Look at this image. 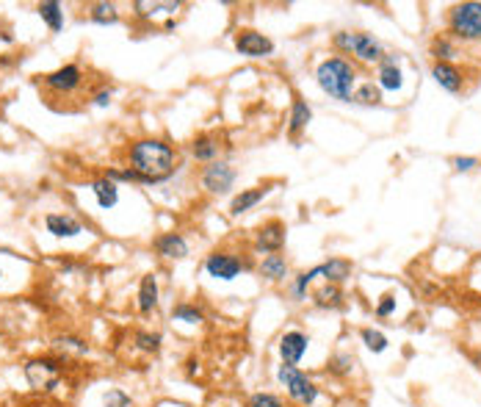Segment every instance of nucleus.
<instances>
[{"label":"nucleus","instance_id":"1","mask_svg":"<svg viewBox=\"0 0 481 407\" xmlns=\"http://www.w3.org/2000/svg\"><path fill=\"white\" fill-rule=\"evenodd\" d=\"M131 169L144 183H164L177 169V153L161 138H138L128 150Z\"/></svg>","mask_w":481,"mask_h":407},{"label":"nucleus","instance_id":"2","mask_svg":"<svg viewBox=\"0 0 481 407\" xmlns=\"http://www.w3.org/2000/svg\"><path fill=\"white\" fill-rule=\"evenodd\" d=\"M315 81L332 100L351 103V94L357 89V67L343 56H329L315 67Z\"/></svg>","mask_w":481,"mask_h":407},{"label":"nucleus","instance_id":"3","mask_svg":"<svg viewBox=\"0 0 481 407\" xmlns=\"http://www.w3.org/2000/svg\"><path fill=\"white\" fill-rule=\"evenodd\" d=\"M448 37L456 42L479 45L481 42V3L479 0H465L451 6L448 11Z\"/></svg>","mask_w":481,"mask_h":407},{"label":"nucleus","instance_id":"4","mask_svg":"<svg viewBox=\"0 0 481 407\" xmlns=\"http://www.w3.org/2000/svg\"><path fill=\"white\" fill-rule=\"evenodd\" d=\"M277 382L285 388L288 402L296 407H312L318 402V396H321L318 385L307 377L299 366H282L279 363L277 366Z\"/></svg>","mask_w":481,"mask_h":407},{"label":"nucleus","instance_id":"5","mask_svg":"<svg viewBox=\"0 0 481 407\" xmlns=\"http://www.w3.org/2000/svg\"><path fill=\"white\" fill-rule=\"evenodd\" d=\"M22 371H25V380L34 391H53L61 382L64 366L58 358H34V361L25 363Z\"/></svg>","mask_w":481,"mask_h":407},{"label":"nucleus","instance_id":"6","mask_svg":"<svg viewBox=\"0 0 481 407\" xmlns=\"http://www.w3.org/2000/svg\"><path fill=\"white\" fill-rule=\"evenodd\" d=\"M252 269V261H244L238 258L235 252H227V250H213L208 258H205V271L213 277V280H221V283H230L235 280L241 271Z\"/></svg>","mask_w":481,"mask_h":407},{"label":"nucleus","instance_id":"7","mask_svg":"<svg viewBox=\"0 0 481 407\" xmlns=\"http://www.w3.org/2000/svg\"><path fill=\"white\" fill-rule=\"evenodd\" d=\"M235 178H238V172L232 169V164H227V161H213V164H205V167H202V172H199V186H202L205 194L219 197V194H227V191L232 188Z\"/></svg>","mask_w":481,"mask_h":407},{"label":"nucleus","instance_id":"8","mask_svg":"<svg viewBox=\"0 0 481 407\" xmlns=\"http://www.w3.org/2000/svg\"><path fill=\"white\" fill-rule=\"evenodd\" d=\"M285 241H288L285 222L282 219H268L255 233V252L258 255H277V252H282Z\"/></svg>","mask_w":481,"mask_h":407},{"label":"nucleus","instance_id":"9","mask_svg":"<svg viewBox=\"0 0 481 407\" xmlns=\"http://www.w3.org/2000/svg\"><path fill=\"white\" fill-rule=\"evenodd\" d=\"M310 349V335L302 330H285L277 341V352L282 366H299Z\"/></svg>","mask_w":481,"mask_h":407},{"label":"nucleus","instance_id":"10","mask_svg":"<svg viewBox=\"0 0 481 407\" xmlns=\"http://www.w3.org/2000/svg\"><path fill=\"white\" fill-rule=\"evenodd\" d=\"M235 50L241 56H246V58H268V56H274L277 47H274V42L265 34L252 31V28H244V31L235 34Z\"/></svg>","mask_w":481,"mask_h":407},{"label":"nucleus","instance_id":"11","mask_svg":"<svg viewBox=\"0 0 481 407\" xmlns=\"http://www.w3.org/2000/svg\"><path fill=\"white\" fill-rule=\"evenodd\" d=\"M42 84H44V89L47 91H55V94H72V91L84 84V70H81L78 64H64V67H58L55 72L44 75Z\"/></svg>","mask_w":481,"mask_h":407},{"label":"nucleus","instance_id":"12","mask_svg":"<svg viewBox=\"0 0 481 407\" xmlns=\"http://www.w3.org/2000/svg\"><path fill=\"white\" fill-rule=\"evenodd\" d=\"M351 58L362 61V64H379L385 58V47L374 34H362L354 31V47H351Z\"/></svg>","mask_w":481,"mask_h":407},{"label":"nucleus","instance_id":"13","mask_svg":"<svg viewBox=\"0 0 481 407\" xmlns=\"http://www.w3.org/2000/svg\"><path fill=\"white\" fill-rule=\"evenodd\" d=\"M432 78L437 81L440 89H445L448 94H459V91L465 89V75L451 61H435L432 64Z\"/></svg>","mask_w":481,"mask_h":407},{"label":"nucleus","instance_id":"14","mask_svg":"<svg viewBox=\"0 0 481 407\" xmlns=\"http://www.w3.org/2000/svg\"><path fill=\"white\" fill-rule=\"evenodd\" d=\"M271 186H274V183H263V186H252V188H241V191L232 197V202H230V217H244V214H249L263 197H268Z\"/></svg>","mask_w":481,"mask_h":407},{"label":"nucleus","instance_id":"15","mask_svg":"<svg viewBox=\"0 0 481 407\" xmlns=\"http://www.w3.org/2000/svg\"><path fill=\"white\" fill-rule=\"evenodd\" d=\"M152 250L166 261H183L188 255V241L183 233H161L152 241Z\"/></svg>","mask_w":481,"mask_h":407},{"label":"nucleus","instance_id":"16","mask_svg":"<svg viewBox=\"0 0 481 407\" xmlns=\"http://www.w3.org/2000/svg\"><path fill=\"white\" fill-rule=\"evenodd\" d=\"M221 138L216 134H197L194 138H191V155H194V161H199V164H213V161H219V153H221Z\"/></svg>","mask_w":481,"mask_h":407},{"label":"nucleus","instance_id":"17","mask_svg":"<svg viewBox=\"0 0 481 407\" xmlns=\"http://www.w3.org/2000/svg\"><path fill=\"white\" fill-rule=\"evenodd\" d=\"M158 297H161V288H158V277L155 274H144L141 283H138V294H136V308L138 314H152L158 308Z\"/></svg>","mask_w":481,"mask_h":407},{"label":"nucleus","instance_id":"18","mask_svg":"<svg viewBox=\"0 0 481 407\" xmlns=\"http://www.w3.org/2000/svg\"><path fill=\"white\" fill-rule=\"evenodd\" d=\"M44 227L55 238H75V235L84 233V225L75 217H70V214H47L44 217Z\"/></svg>","mask_w":481,"mask_h":407},{"label":"nucleus","instance_id":"19","mask_svg":"<svg viewBox=\"0 0 481 407\" xmlns=\"http://www.w3.org/2000/svg\"><path fill=\"white\" fill-rule=\"evenodd\" d=\"M343 299H346L343 288L335 285V283H324V285H318L312 291V305L321 308V311H338V308H343Z\"/></svg>","mask_w":481,"mask_h":407},{"label":"nucleus","instance_id":"20","mask_svg":"<svg viewBox=\"0 0 481 407\" xmlns=\"http://www.w3.org/2000/svg\"><path fill=\"white\" fill-rule=\"evenodd\" d=\"M133 8H136V14H138L141 20H152V17H158V14H169V17H175L177 11L183 8V3H180V0H152V3H147V0H136V3H133Z\"/></svg>","mask_w":481,"mask_h":407},{"label":"nucleus","instance_id":"21","mask_svg":"<svg viewBox=\"0 0 481 407\" xmlns=\"http://www.w3.org/2000/svg\"><path fill=\"white\" fill-rule=\"evenodd\" d=\"M258 271L268 283H285L288 274H291V266H288V258L277 252V255H265L261 261V266H258Z\"/></svg>","mask_w":481,"mask_h":407},{"label":"nucleus","instance_id":"22","mask_svg":"<svg viewBox=\"0 0 481 407\" xmlns=\"http://www.w3.org/2000/svg\"><path fill=\"white\" fill-rule=\"evenodd\" d=\"M315 269H318V277H324V283L341 285V283H346L351 277V261H346V258H329L327 264H318Z\"/></svg>","mask_w":481,"mask_h":407},{"label":"nucleus","instance_id":"23","mask_svg":"<svg viewBox=\"0 0 481 407\" xmlns=\"http://www.w3.org/2000/svg\"><path fill=\"white\" fill-rule=\"evenodd\" d=\"M310 119H312V108H310V103L302 100V97H296V100H294V105H291V117H288V136H291V138H296V136L302 134L307 125H310Z\"/></svg>","mask_w":481,"mask_h":407},{"label":"nucleus","instance_id":"24","mask_svg":"<svg viewBox=\"0 0 481 407\" xmlns=\"http://www.w3.org/2000/svg\"><path fill=\"white\" fill-rule=\"evenodd\" d=\"M88 188H91V194H94V200H97V205L103 211H111L119 202V188H117V183L108 181V178H97Z\"/></svg>","mask_w":481,"mask_h":407},{"label":"nucleus","instance_id":"25","mask_svg":"<svg viewBox=\"0 0 481 407\" xmlns=\"http://www.w3.org/2000/svg\"><path fill=\"white\" fill-rule=\"evenodd\" d=\"M379 89L398 91L404 86L401 81V64H379V81H376Z\"/></svg>","mask_w":481,"mask_h":407},{"label":"nucleus","instance_id":"26","mask_svg":"<svg viewBox=\"0 0 481 407\" xmlns=\"http://www.w3.org/2000/svg\"><path fill=\"white\" fill-rule=\"evenodd\" d=\"M351 103H357V105H382V89L374 81H365V84H360L354 89Z\"/></svg>","mask_w":481,"mask_h":407},{"label":"nucleus","instance_id":"27","mask_svg":"<svg viewBox=\"0 0 481 407\" xmlns=\"http://www.w3.org/2000/svg\"><path fill=\"white\" fill-rule=\"evenodd\" d=\"M432 56H435V61H451L454 64V58L459 56V47H456V39H451V37H435L432 39Z\"/></svg>","mask_w":481,"mask_h":407},{"label":"nucleus","instance_id":"28","mask_svg":"<svg viewBox=\"0 0 481 407\" xmlns=\"http://www.w3.org/2000/svg\"><path fill=\"white\" fill-rule=\"evenodd\" d=\"M37 11H39V17L47 22L50 31H61V28H64V11H61V6H58L55 0H44V3H39Z\"/></svg>","mask_w":481,"mask_h":407},{"label":"nucleus","instance_id":"29","mask_svg":"<svg viewBox=\"0 0 481 407\" xmlns=\"http://www.w3.org/2000/svg\"><path fill=\"white\" fill-rule=\"evenodd\" d=\"M315 277H318V269L312 266V269L302 271V274H296V277L291 280V297H294L296 302H305L307 291H310V285L315 283Z\"/></svg>","mask_w":481,"mask_h":407},{"label":"nucleus","instance_id":"30","mask_svg":"<svg viewBox=\"0 0 481 407\" xmlns=\"http://www.w3.org/2000/svg\"><path fill=\"white\" fill-rule=\"evenodd\" d=\"M88 17L97 25H114V22H119V11H117L114 3H94L88 8Z\"/></svg>","mask_w":481,"mask_h":407},{"label":"nucleus","instance_id":"31","mask_svg":"<svg viewBox=\"0 0 481 407\" xmlns=\"http://www.w3.org/2000/svg\"><path fill=\"white\" fill-rule=\"evenodd\" d=\"M172 318L183 321V324H205V311L191 305V302H180L172 308Z\"/></svg>","mask_w":481,"mask_h":407},{"label":"nucleus","instance_id":"32","mask_svg":"<svg viewBox=\"0 0 481 407\" xmlns=\"http://www.w3.org/2000/svg\"><path fill=\"white\" fill-rule=\"evenodd\" d=\"M360 338H362V344L374 352V355H382L385 349H388V335L382 332V330H374V327H365L362 332H360Z\"/></svg>","mask_w":481,"mask_h":407},{"label":"nucleus","instance_id":"33","mask_svg":"<svg viewBox=\"0 0 481 407\" xmlns=\"http://www.w3.org/2000/svg\"><path fill=\"white\" fill-rule=\"evenodd\" d=\"M161 344H164V335L161 332H147V330H138L136 332V347L147 355H158L161 352Z\"/></svg>","mask_w":481,"mask_h":407},{"label":"nucleus","instance_id":"34","mask_svg":"<svg viewBox=\"0 0 481 407\" xmlns=\"http://www.w3.org/2000/svg\"><path fill=\"white\" fill-rule=\"evenodd\" d=\"M354 366H357L354 355H349V352H338V355L329 358V374H332V377H349L351 371H354Z\"/></svg>","mask_w":481,"mask_h":407},{"label":"nucleus","instance_id":"35","mask_svg":"<svg viewBox=\"0 0 481 407\" xmlns=\"http://www.w3.org/2000/svg\"><path fill=\"white\" fill-rule=\"evenodd\" d=\"M55 347L64 349V352H75V355H86L88 352V344L84 338H78V335H58Z\"/></svg>","mask_w":481,"mask_h":407},{"label":"nucleus","instance_id":"36","mask_svg":"<svg viewBox=\"0 0 481 407\" xmlns=\"http://www.w3.org/2000/svg\"><path fill=\"white\" fill-rule=\"evenodd\" d=\"M246 407H285V399L271 391H258L246 399Z\"/></svg>","mask_w":481,"mask_h":407},{"label":"nucleus","instance_id":"37","mask_svg":"<svg viewBox=\"0 0 481 407\" xmlns=\"http://www.w3.org/2000/svg\"><path fill=\"white\" fill-rule=\"evenodd\" d=\"M103 407H131V396H128L122 388H111V391L103 396Z\"/></svg>","mask_w":481,"mask_h":407},{"label":"nucleus","instance_id":"38","mask_svg":"<svg viewBox=\"0 0 481 407\" xmlns=\"http://www.w3.org/2000/svg\"><path fill=\"white\" fill-rule=\"evenodd\" d=\"M332 47L343 56H351V47H354V31H338L332 37Z\"/></svg>","mask_w":481,"mask_h":407},{"label":"nucleus","instance_id":"39","mask_svg":"<svg viewBox=\"0 0 481 407\" xmlns=\"http://www.w3.org/2000/svg\"><path fill=\"white\" fill-rule=\"evenodd\" d=\"M376 318H388L395 314V294H385L382 299H379V305H376Z\"/></svg>","mask_w":481,"mask_h":407},{"label":"nucleus","instance_id":"40","mask_svg":"<svg viewBox=\"0 0 481 407\" xmlns=\"http://www.w3.org/2000/svg\"><path fill=\"white\" fill-rule=\"evenodd\" d=\"M451 164H454L456 172H473L479 167V158H473V155H456V158H451Z\"/></svg>","mask_w":481,"mask_h":407},{"label":"nucleus","instance_id":"41","mask_svg":"<svg viewBox=\"0 0 481 407\" xmlns=\"http://www.w3.org/2000/svg\"><path fill=\"white\" fill-rule=\"evenodd\" d=\"M111 97H114V89H111V86H103L100 91H94V94H91V105L105 108V105H111Z\"/></svg>","mask_w":481,"mask_h":407},{"label":"nucleus","instance_id":"42","mask_svg":"<svg viewBox=\"0 0 481 407\" xmlns=\"http://www.w3.org/2000/svg\"><path fill=\"white\" fill-rule=\"evenodd\" d=\"M379 64H401V56L398 53H385V58Z\"/></svg>","mask_w":481,"mask_h":407},{"label":"nucleus","instance_id":"43","mask_svg":"<svg viewBox=\"0 0 481 407\" xmlns=\"http://www.w3.org/2000/svg\"><path fill=\"white\" fill-rule=\"evenodd\" d=\"M473 363H476V368L481 371V352H479V355H473Z\"/></svg>","mask_w":481,"mask_h":407},{"label":"nucleus","instance_id":"44","mask_svg":"<svg viewBox=\"0 0 481 407\" xmlns=\"http://www.w3.org/2000/svg\"><path fill=\"white\" fill-rule=\"evenodd\" d=\"M0 277H3V271H0Z\"/></svg>","mask_w":481,"mask_h":407}]
</instances>
